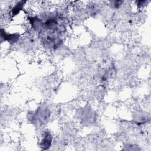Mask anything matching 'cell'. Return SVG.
I'll list each match as a JSON object with an SVG mask.
<instances>
[{
    "instance_id": "2",
    "label": "cell",
    "mask_w": 151,
    "mask_h": 151,
    "mask_svg": "<svg viewBox=\"0 0 151 151\" xmlns=\"http://www.w3.org/2000/svg\"><path fill=\"white\" fill-rule=\"evenodd\" d=\"M20 37V34L18 33H6L2 28L1 30V40L8 41L10 44H14L16 42Z\"/></svg>"
},
{
    "instance_id": "1",
    "label": "cell",
    "mask_w": 151,
    "mask_h": 151,
    "mask_svg": "<svg viewBox=\"0 0 151 151\" xmlns=\"http://www.w3.org/2000/svg\"><path fill=\"white\" fill-rule=\"evenodd\" d=\"M50 112L49 109L47 107H41L39 108L35 113V119L38 120V121L41 123H44L47 121L50 117Z\"/></svg>"
},
{
    "instance_id": "5",
    "label": "cell",
    "mask_w": 151,
    "mask_h": 151,
    "mask_svg": "<svg viewBox=\"0 0 151 151\" xmlns=\"http://www.w3.org/2000/svg\"><path fill=\"white\" fill-rule=\"evenodd\" d=\"M25 2L24 1H19L14 6V7L12 9V17H14L19 13V12L22 9Z\"/></svg>"
},
{
    "instance_id": "4",
    "label": "cell",
    "mask_w": 151,
    "mask_h": 151,
    "mask_svg": "<svg viewBox=\"0 0 151 151\" xmlns=\"http://www.w3.org/2000/svg\"><path fill=\"white\" fill-rule=\"evenodd\" d=\"M29 21L32 27L37 32H41L44 28V24L42 21L38 17H29Z\"/></svg>"
},
{
    "instance_id": "3",
    "label": "cell",
    "mask_w": 151,
    "mask_h": 151,
    "mask_svg": "<svg viewBox=\"0 0 151 151\" xmlns=\"http://www.w3.org/2000/svg\"><path fill=\"white\" fill-rule=\"evenodd\" d=\"M52 140V136L50 132L47 131L45 132L43 138L42 139L40 143V147L42 150H47L48 149L51 145Z\"/></svg>"
}]
</instances>
